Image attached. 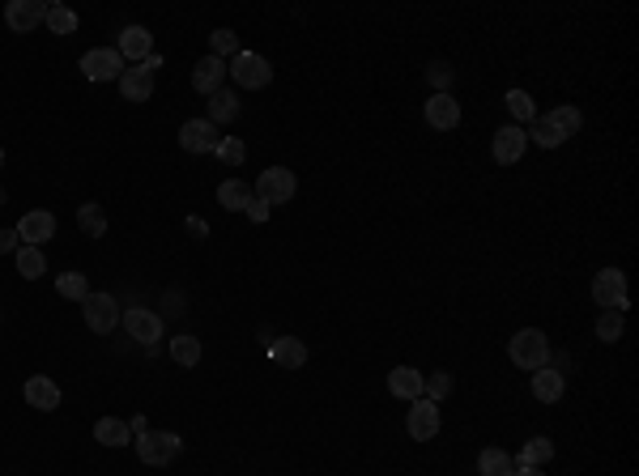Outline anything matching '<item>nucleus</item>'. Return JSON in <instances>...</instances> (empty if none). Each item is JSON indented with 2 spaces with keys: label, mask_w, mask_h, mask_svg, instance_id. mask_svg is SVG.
Instances as JSON below:
<instances>
[{
  "label": "nucleus",
  "mask_w": 639,
  "mask_h": 476,
  "mask_svg": "<svg viewBox=\"0 0 639 476\" xmlns=\"http://www.w3.org/2000/svg\"><path fill=\"white\" fill-rule=\"evenodd\" d=\"M507 358L512 366H520V370H542L550 366V341H545L542 327H520L512 341H507Z\"/></svg>",
  "instance_id": "obj_1"
},
{
  "label": "nucleus",
  "mask_w": 639,
  "mask_h": 476,
  "mask_svg": "<svg viewBox=\"0 0 639 476\" xmlns=\"http://www.w3.org/2000/svg\"><path fill=\"white\" fill-rule=\"evenodd\" d=\"M136 459L141 464H150V468H162V464H171V459H179V451H184V442H179V434H162V430H145V434H136Z\"/></svg>",
  "instance_id": "obj_2"
},
{
  "label": "nucleus",
  "mask_w": 639,
  "mask_h": 476,
  "mask_svg": "<svg viewBox=\"0 0 639 476\" xmlns=\"http://www.w3.org/2000/svg\"><path fill=\"white\" fill-rule=\"evenodd\" d=\"M593 303L601 306V311H627V272L622 268H601L597 277H593Z\"/></svg>",
  "instance_id": "obj_3"
},
{
  "label": "nucleus",
  "mask_w": 639,
  "mask_h": 476,
  "mask_svg": "<svg viewBox=\"0 0 639 476\" xmlns=\"http://www.w3.org/2000/svg\"><path fill=\"white\" fill-rule=\"evenodd\" d=\"M256 200H265V205H291L294 191H299V183H294V171H286V166H269V171H260V179H256Z\"/></svg>",
  "instance_id": "obj_4"
},
{
  "label": "nucleus",
  "mask_w": 639,
  "mask_h": 476,
  "mask_svg": "<svg viewBox=\"0 0 639 476\" xmlns=\"http://www.w3.org/2000/svg\"><path fill=\"white\" fill-rule=\"evenodd\" d=\"M226 73L239 81V90H265L273 81V64L265 56H256V52H239V56L226 64Z\"/></svg>",
  "instance_id": "obj_5"
},
{
  "label": "nucleus",
  "mask_w": 639,
  "mask_h": 476,
  "mask_svg": "<svg viewBox=\"0 0 639 476\" xmlns=\"http://www.w3.org/2000/svg\"><path fill=\"white\" fill-rule=\"evenodd\" d=\"M43 21H47V4L43 0H9L4 4V26L13 35H35Z\"/></svg>",
  "instance_id": "obj_6"
},
{
  "label": "nucleus",
  "mask_w": 639,
  "mask_h": 476,
  "mask_svg": "<svg viewBox=\"0 0 639 476\" xmlns=\"http://www.w3.org/2000/svg\"><path fill=\"white\" fill-rule=\"evenodd\" d=\"M124 56H119L116 47H94V52H86L81 56V73L90 77V81H119L124 77Z\"/></svg>",
  "instance_id": "obj_7"
},
{
  "label": "nucleus",
  "mask_w": 639,
  "mask_h": 476,
  "mask_svg": "<svg viewBox=\"0 0 639 476\" xmlns=\"http://www.w3.org/2000/svg\"><path fill=\"white\" fill-rule=\"evenodd\" d=\"M81 311H86V324H90V332H98V336L116 332V324H119V303L111 298V294H90V298L81 303Z\"/></svg>",
  "instance_id": "obj_8"
},
{
  "label": "nucleus",
  "mask_w": 639,
  "mask_h": 476,
  "mask_svg": "<svg viewBox=\"0 0 639 476\" xmlns=\"http://www.w3.org/2000/svg\"><path fill=\"white\" fill-rule=\"evenodd\" d=\"M524 149H528V136H524L520 124H504V128L495 133V141H490V153H495L499 166H516L524 157Z\"/></svg>",
  "instance_id": "obj_9"
},
{
  "label": "nucleus",
  "mask_w": 639,
  "mask_h": 476,
  "mask_svg": "<svg viewBox=\"0 0 639 476\" xmlns=\"http://www.w3.org/2000/svg\"><path fill=\"white\" fill-rule=\"evenodd\" d=\"M406 425H409V439L414 442H430L435 434H439V404L435 400H414L409 404V417H406Z\"/></svg>",
  "instance_id": "obj_10"
},
{
  "label": "nucleus",
  "mask_w": 639,
  "mask_h": 476,
  "mask_svg": "<svg viewBox=\"0 0 639 476\" xmlns=\"http://www.w3.org/2000/svg\"><path fill=\"white\" fill-rule=\"evenodd\" d=\"M217 141H222V133L213 128L209 119H188V124L179 128V149L184 153H213Z\"/></svg>",
  "instance_id": "obj_11"
},
{
  "label": "nucleus",
  "mask_w": 639,
  "mask_h": 476,
  "mask_svg": "<svg viewBox=\"0 0 639 476\" xmlns=\"http://www.w3.org/2000/svg\"><path fill=\"white\" fill-rule=\"evenodd\" d=\"M124 327H128L133 341L150 344V349L162 341V315H158V311H145V306H133V311L124 315Z\"/></svg>",
  "instance_id": "obj_12"
},
{
  "label": "nucleus",
  "mask_w": 639,
  "mask_h": 476,
  "mask_svg": "<svg viewBox=\"0 0 639 476\" xmlns=\"http://www.w3.org/2000/svg\"><path fill=\"white\" fill-rule=\"evenodd\" d=\"M18 238H21V247H43L47 238H56V217L47 209L26 213L18 222Z\"/></svg>",
  "instance_id": "obj_13"
},
{
  "label": "nucleus",
  "mask_w": 639,
  "mask_h": 476,
  "mask_svg": "<svg viewBox=\"0 0 639 476\" xmlns=\"http://www.w3.org/2000/svg\"><path fill=\"white\" fill-rule=\"evenodd\" d=\"M426 124H430L435 133H452V128L461 124V102L452 94H430L426 98Z\"/></svg>",
  "instance_id": "obj_14"
},
{
  "label": "nucleus",
  "mask_w": 639,
  "mask_h": 476,
  "mask_svg": "<svg viewBox=\"0 0 639 476\" xmlns=\"http://www.w3.org/2000/svg\"><path fill=\"white\" fill-rule=\"evenodd\" d=\"M119 56H124V64H145V60L154 56V35L145 30V26H128L124 35H119Z\"/></svg>",
  "instance_id": "obj_15"
},
{
  "label": "nucleus",
  "mask_w": 639,
  "mask_h": 476,
  "mask_svg": "<svg viewBox=\"0 0 639 476\" xmlns=\"http://www.w3.org/2000/svg\"><path fill=\"white\" fill-rule=\"evenodd\" d=\"M119 94H124V102H150V94H154V73H150L145 64H128L124 77H119Z\"/></svg>",
  "instance_id": "obj_16"
},
{
  "label": "nucleus",
  "mask_w": 639,
  "mask_h": 476,
  "mask_svg": "<svg viewBox=\"0 0 639 476\" xmlns=\"http://www.w3.org/2000/svg\"><path fill=\"white\" fill-rule=\"evenodd\" d=\"M422 383L426 375H418L414 366H397V370H388V391L397 396V400H422Z\"/></svg>",
  "instance_id": "obj_17"
},
{
  "label": "nucleus",
  "mask_w": 639,
  "mask_h": 476,
  "mask_svg": "<svg viewBox=\"0 0 639 476\" xmlns=\"http://www.w3.org/2000/svg\"><path fill=\"white\" fill-rule=\"evenodd\" d=\"M226 60H217V56H205L201 64L193 69V90H201V94L209 98V94H217L222 90V81H226Z\"/></svg>",
  "instance_id": "obj_18"
},
{
  "label": "nucleus",
  "mask_w": 639,
  "mask_h": 476,
  "mask_svg": "<svg viewBox=\"0 0 639 476\" xmlns=\"http://www.w3.org/2000/svg\"><path fill=\"white\" fill-rule=\"evenodd\" d=\"M26 404L30 408H39V413H56L60 408V387H56V379H47V375H35V379L26 383Z\"/></svg>",
  "instance_id": "obj_19"
},
{
  "label": "nucleus",
  "mask_w": 639,
  "mask_h": 476,
  "mask_svg": "<svg viewBox=\"0 0 639 476\" xmlns=\"http://www.w3.org/2000/svg\"><path fill=\"white\" fill-rule=\"evenodd\" d=\"M269 358L273 366H282V370H299V366H307V344L294 341V336H277L269 344Z\"/></svg>",
  "instance_id": "obj_20"
},
{
  "label": "nucleus",
  "mask_w": 639,
  "mask_h": 476,
  "mask_svg": "<svg viewBox=\"0 0 639 476\" xmlns=\"http://www.w3.org/2000/svg\"><path fill=\"white\" fill-rule=\"evenodd\" d=\"M562 391H567V383H562L559 370H550V366H542V370H533V396L542 404H554L562 400Z\"/></svg>",
  "instance_id": "obj_21"
},
{
  "label": "nucleus",
  "mask_w": 639,
  "mask_h": 476,
  "mask_svg": "<svg viewBox=\"0 0 639 476\" xmlns=\"http://www.w3.org/2000/svg\"><path fill=\"white\" fill-rule=\"evenodd\" d=\"M252 196L256 191L248 188L243 179H226V183L217 188V205H222V209H231V213H243L248 205H252Z\"/></svg>",
  "instance_id": "obj_22"
},
{
  "label": "nucleus",
  "mask_w": 639,
  "mask_h": 476,
  "mask_svg": "<svg viewBox=\"0 0 639 476\" xmlns=\"http://www.w3.org/2000/svg\"><path fill=\"white\" fill-rule=\"evenodd\" d=\"M231 119H239V94H231V90L222 85L217 94H209V124L222 128V124H231Z\"/></svg>",
  "instance_id": "obj_23"
},
{
  "label": "nucleus",
  "mask_w": 639,
  "mask_h": 476,
  "mask_svg": "<svg viewBox=\"0 0 639 476\" xmlns=\"http://www.w3.org/2000/svg\"><path fill=\"white\" fill-rule=\"evenodd\" d=\"M94 439L102 442V447H128V442H133V430H128V421L102 417V421H94Z\"/></svg>",
  "instance_id": "obj_24"
},
{
  "label": "nucleus",
  "mask_w": 639,
  "mask_h": 476,
  "mask_svg": "<svg viewBox=\"0 0 639 476\" xmlns=\"http://www.w3.org/2000/svg\"><path fill=\"white\" fill-rule=\"evenodd\" d=\"M554 459V442L550 439H528L520 447V456H516V468H545Z\"/></svg>",
  "instance_id": "obj_25"
},
{
  "label": "nucleus",
  "mask_w": 639,
  "mask_h": 476,
  "mask_svg": "<svg viewBox=\"0 0 639 476\" xmlns=\"http://www.w3.org/2000/svg\"><path fill=\"white\" fill-rule=\"evenodd\" d=\"M478 472L482 476H512L516 472V459L507 456L504 447H486L482 456H478Z\"/></svg>",
  "instance_id": "obj_26"
},
{
  "label": "nucleus",
  "mask_w": 639,
  "mask_h": 476,
  "mask_svg": "<svg viewBox=\"0 0 639 476\" xmlns=\"http://www.w3.org/2000/svg\"><path fill=\"white\" fill-rule=\"evenodd\" d=\"M545 119L554 124V133H559L562 141H567V136H576V133H580V124H584L580 107H571V102H567V107H554V111L545 115Z\"/></svg>",
  "instance_id": "obj_27"
},
{
  "label": "nucleus",
  "mask_w": 639,
  "mask_h": 476,
  "mask_svg": "<svg viewBox=\"0 0 639 476\" xmlns=\"http://www.w3.org/2000/svg\"><path fill=\"white\" fill-rule=\"evenodd\" d=\"M78 226L86 238H102V234H107V213H102V205H81Z\"/></svg>",
  "instance_id": "obj_28"
},
{
  "label": "nucleus",
  "mask_w": 639,
  "mask_h": 476,
  "mask_svg": "<svg viewBox=\"0 0 639 476\" xmlns=\"http://www.w3.org/2000/svg\"><path fill=\"white\" fill-rule=\"evenodd\" d=\"M213 153H217V162H222V166H231V171H239V166L248 162V145H243L239 136H222Z\"/></svg>",
  "instance_id": "obj_29"
},
{
  "label": "nucleus",
  "mask_w": 639,
  "mask_h": 476,
  "mask_svg": "<svg viewBox=\"0 0 639 476\" xmlns=\"http://www.w3.org/2000/svg\"><path fill=\"white\" fill-rule=\"evenodd\" d=\"M18 272L26 277V281H39L43 272H47V260H43V251L39 247H18Z\"/></svg>",
  "instance_id": "obj_30"
},
{
  "label": "nucleus",
  "mask_w": 639,
  "mask_h": 476,
  "mask_svg": "<svg viewBox=\"0 0 639 476\" xmlns=\"http://www.w3.org/2000/svg\"><path fill=\"white\" fill-rule=\"evenodd\" d=\"M52 35H73L78 30V13L69 4H47V21H43Z\"/></svg>",
  "instance_id": "obj_31"
},
{
  "label": "nucleus",
  "mask_w": 639,
  "mask_h": 476,
  "mask_svg": "<svg viewBox=\"0 0 639 476\" xmlns=\"http://www.w3.org/2000/svg\"><path fill=\"white\" fill-rule=\"evenodd\" d=\"M60 298H73V303H86L90 298V281H86V272H60Z\"/></svg>",
  "instance_id": "obj_32"
},
{
  "label": "nucleus",
  "mask_w": 639,
  "mask_h": 476,
  "mask_svg": "<svg viewBox=\"0 0 639 476\" xmlns=\"http://www.w3.org/2000/svg\"><path fill=\"white\" fill-rule=\"evenodd\" d=\"M507 111H512V119H520V124H533L537 119V102L524 94V90H507Z\"/></svg>",
  "instance_id": "obj_33"
},
{
  "label": "nucleus",
  "mask_w": 639,
  "mask_h": 476,
  "mask_svg": "<svg viewBox=\"0 0 639 476\" xmlns=\"http://www.w3.org/2000/svg\"><path fill=\"white\" fill-rule=\"evenodd\" d=\"M243 47H239V35L234 30H213L209 35V56H217V60H226V56H239Z\"/></svg>",
  "instance_id": "obj_34"
},
{
  "label": "nucleus",
  "mask_w": 639,
  "mask_h": 476,
  "mask_svg": "<svg viewBox=\"0 0 639 476\" xmlns=\"http://www.w3.org/2000/svg\"><path fill=\"white\" fill-rule=\"evenodd\" d=\"M171 362L196 366L201 362V341H196V336H175L171 341Z\"/></svg>",
  "instance_id": "obj_35"
},
{
  "label": "nucleus",
  "mask_w": 639,
  "mask_h": 476,
  "mask_svg": "<svg viewBox=\"0 0 639 476\" xmlns=\"http://www.w3.org/2000/svg\"><path fill=\"white\" fill-rule=\"evenodd\" d=\"M447 391H452V375H447V370H435V375H430V379L422 383V396L426 400H447Z\"/></svg>",
  "instance_id": "obj_36"
},
{
  "label": "nucleus",
  "mask_w": 639,
  "mask_h": 476,
  "mask_svg": "<svg viewBox=\"0 0 639 476\" xmlns=\"http://www.w3.org/2000/svg\"><path fill=\"white\" fill-rule=\"evenodd\" d=\"M524 136H528V141H537L542 149H559L562 145V136L554 133V124H550V119H537V124H533V133H524Z\"/></svg>",
  "instance_id": "obj_37"
},
{
  "label": "nucleus",
  "mask_w": 639,
  "mask_h": 476,
  "mask_svg": "<svg viewBox=\"0 0 639 476\" xmlns=\"http://www.w3.org/2000/svg\"><path fill=\"white\" fill-rule=\"evenodd\" d=\"M597 336L605 344L619 341V336H622V315H619V311H605V315H601V319H597Z\"/></svg>",
  "instance_id": "obj_38"
},
{
  "label": "nucleus",
  "mask_w": 639,
  "mask_h": 476,
  "mask_svg": "<svg viewBox=\"0 0 639 476\" xmlns=\"http://www.w3.org/2000/svg\"><path fill=\"white\" fill-rule=\"evenodd\" d=\"M430 85H435V94H447V85H452V69L447 64H430Z\"/></svg>",
  "instance_id": "obj_39"
},
{
  "label": "nucleus",
  "mask_w": 639,
  "mask_h": 476,
  "mask_svg": "<svg viewBox=\"0 0 639 476\" xmlns=\"http://www.w3.org/2000/svg\"><path fill=\"white\" fill-rule=\"evenodd\" d=\"M18 247H21L18 230H0V255H18Z\"/></svg>",
  "instance_id": "obj_40"
},
{
  "label": "nucleus",
  "mask_w": 639,
  "mask_h": 476,
  "mask_svg": "<svg viewBox=\"0 0 639 476\" xmlns=\"http://www.w3.org/2000/svg\"><path fill=\"white\" fill-rule=\"evenodd\" d=\"M243 213H248V217H252L256 226H260V222H269V213H273V209H269V205H265V200H256V196H252V205H248V209H243Z\"/></svg>",
  "instance_id": "obj_41"
},
{
  "label": "nucleus",
  "mask_w": 639,
  "mask_h": 476,
  "mask_svg": "<svg viewBox=\"0 0 639 476\" xmlns=\"http://www.w3.org/2000/svg\"><path fill=\"white\" fill-rule=\"evenodd\" d=\"M188 234H196V238H205V234H209V226H205L201 217H188Z\"/></svg>",
  "instance_id": "obj_42"
},
{
  "label": "nucleus",
  "mask_w": 639,
  "mask_h": 476,
  "mask_svg": "<svg viewBox=\"0 0 639 476\" xmlns=\"http://www.w3.org/2000/svg\"><path fill=\"white\" fill-rule=\"evenodd\" d=\"M128 430H133V434H145V430H150V421H145V417H133V421H128Z\"/></svg>",
  "instance_id": "obj_43"
},
{
  "label": "nucleus",
  "mask_w": 639,
  "mask_h": 476,
  "mask_svg": "<svg viewBox=\"0 0 639 476\" xmlns=\"http://www.w3.org/2000/svg\"><path fill=\"white\" fill-rule=\"evenodd\" d=\"M512 476H545V472H542V468H516Z\"/></svg>",
  "instance_id": "obj_44"
},
{
  "label": "nucleus",
  "mask_w": 639,
  "mask_h": 476,
  "mask_svg": "<svg viewBox=\"0 0 639 476\" xmlns=\"http://www.w3.org/2000/svg\"><path fill=\"white\" fill-rule=\"evenodd\" d=\"M0 205H4V188H0Z\"/></svg>",
  "instance_id": "obj_45"
},
{
  "label": "nucleus",
  "mask_w": 639,
  "mask_h": 476,
  "mask_svg": "<svg viewBox=\"0 0 639 476\" xmlns=\"http://www.w3.org/2000/svg\"><path fill=\"white\" fill-rule=\"evenodd\" d=\"M0 166H4V149H0Z\"/></svg>",
  "instance_id": "obj_46"
}]
</instances>
